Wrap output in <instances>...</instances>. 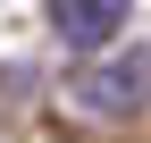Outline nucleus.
Returning <instances> with one entry per match:
<instances>
[{
	"instance_id": "nucleus-1",
	"label": "nucleus",
	"mask_w": 151,
	"mask_h": 143,
	"mask_svg": "<svg viewBox=\"0 0 151 143\" xmlns=\"http://www.w3.org/2000/svg\"><path fill=\"white\" fill-rule=\"evenodd\" d=\"M76 110L84 118H134V110H151V51H92L76 67Z\"/></svg>"
},
{
	"instance_id": "nucleus-2",
	"label": "nucleus",
	"mask_w": 151,
	"mask_h": 143,
	"mask_svg": "<svg viewBox=\"0 0 151 143\" xmlns=\"http://www.w3.org/2000/svg\"><path fill=\"white\" fill-rule=\"evenodd\" d=\"M126 9L134 0H50V25H59L67 51H109L126 34Z\"/></svg>"
}]
</instances>
